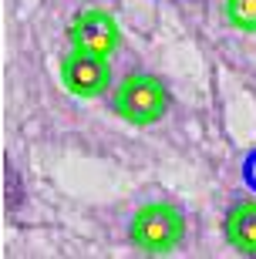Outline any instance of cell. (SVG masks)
Listing matches in <instances>:
<instances>
[{
	"mask_svg": "<svg viewBox=\"0 0 256 259\" xmlns=\"http://www.w3.org/2000/svg\"><path fill=\"white\" fill-rule=\"evenodd\" d=\"M172 108L169 84L155 74H128L112 91V111L135 128L159 125Z\"/></svg>",
	"mask_w": 256,
	"mask_h": 259,
	"instance_id": "obj_1",
	"label": "cell"
},
{
	"mask_svg": "<svg viewBox=\"0 0 256 259\" xmlns=\"http://www.w3.org/2000/svg\"><path fill=\"white\" fill-rule=\"evenodd\" d=\"M186 239V215L172 202H149L128 222V242L145 256H169Z\"/></svg>",
	"mask_w": 256,
	"mask_h": 259,
	"instance_id": "obj_2",
	"label": "cell"
},
{
	"mask_svg": "<svg viewBox=\"0 0 256 259\" xmlns=\"http://www.w3.org/2000/svg\"><path fill=\"white\" fill-rule=\"evenodd\" d=\"M61 84L75 98H101L112 88V64L104 54L71 48V54L61 61Z\"/></svg>",
	"mask_w": 256,
	"mask_h": 259,
	"instance_id": "obj_3",
	"label": "cell"
},
{
	"mask_svg": "<svg viewBox=\"0 0 256 259\" xmlns=\"http://www.w3.org/2000/svg\"><path fill=\"white\" fill-rule=\"evenodd\" d=\"M67 40L71 48L91 51V54H115L118 40H122V30H118V20L108 14V10L88 7L81 14H75L71 27H67Z\"/></svg>",
	"mask_w": 256,
	"mask_h": 259,
	"instance_id": "obj_4",
	"label": "cell"
},
{
	"mask_svg": "<svg viewBox=\"0 0 256 259\" xmlns=\"http://www.w3.org/2000/svg\"><path fill=\"white\" fill-rule=\"evenodd\" d=\"M226 242L239 256H256V199H236L223 219Z\"/></svg>",
	"mask_w": 256,
	"mask_h": 259,
	"instance_id": "obj_5",
	"label": "cell"
},
{
	"mask_svg": "<svg viewBox=\"0 0 256 259\" xmlns=\"http://www.w3.org/2000/svg\"><path fill=\"white\" fill-rule=\"evenodd\" d=\"M226 17L236 30L253 34L256 30V0H226Z\"/></svg>",
	"mask_w": 256,
	"mask_h": 259,
	"instance_id": "obj_6",
	"label": "cell"
},
{
	"mask_svg": "<svg viewBox=\"0 0 256 259\" xmlns=\"http://www.w3.org/2000/svg\"><path fill=\"white\" fill-rule=\"evenodd\" d=\"M243 182H246L249 189L256 192V148L246 155V158H243Z\"/></svg>",
	"mask_w": 256,
	"mask_h": 259,
	"instance_id": "obj_7",
	"label": "cell"
}]
</instances>
